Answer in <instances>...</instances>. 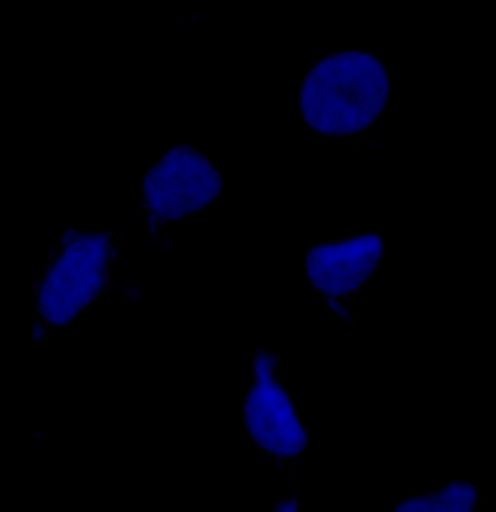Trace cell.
Masks as SVG:
<instances>
[{
  "instance_id": "7a4b0ae2",
  "label": "cell",
  "mask_w": 496,
  "mask_h": 512,
  "mask_svg": "<svg viewBox=\"0 0 496 512\" xmlns=\"http://www.w3.org/2000/svg\"><path fill=\"white\" fill-rule=\"evenodd\" d=\"M112 262L110 236L72 230L53 252L35 288L40 323L62 328L108 290Z\"/></svg>"
},
{
  "instance_id": "6da1fadb",
  "label": "cell",
  "mask_w": 496,
  "mask_h": 512,
  "mask_svg": "<svg viewBox=\"0 0 496 512\" xmlns=\"http://www.w3.org/2000/svg\"><path fill=\"white\" fill-rule=\"evenodd\" d=\"M389 91V73L376 56L341 51L320 60L304 76L300 111L307 126L320 134L354 136L380 120Z\"/></svg>"
},
{
  "instance_id": "3957f363",
  "label": "cell",
  "mask_w": 496,
  "mask_h": 512,
  "mask_svg": "<svg viewBox=\"0 0 496 512\" xmlns=\"http://www.w3.org/2000/svg\"><path fill=\"white\" fill-rule=\"evenodd\" d=\"M222 190L217 169L191 147L178 146L146 175L143 206L150 223H175L210 206Z\"/></svg>"
},
{
  "instance_id": "8992f818",
  "label": "cell",
  "mask_w": 496,
  "mask_h": 512,
  "mask_svg": "<svg viewBox=\"0 0 496 512\" xmlns=\"http://www.w3.org/2000/svg\"><path fill=\"white\" fill-rule=\"evenodd\" d=\"M32 437L41 438V434H40V432H34V434H32Z\"/></svg>"
},
{
  "instance_id": "277c9868",
  "label": "cell",
  "mask_w": 496,
  "mask_h": 512,
  "mask_svg": "<svg viewBox=\"0 0 496 512\" xmlns=\"http://www.w3.org/2000/svg\"><path fill=\"white\" fill-rule=\"evenodd\" d=\"M255 364L254 386L245 403L248 431L271 456L293 459L306 447V431L287 390L275 379L274 363L261 355Z\"/></svg>"
},
{
  "instance_id": "5b68a950",
  "label": "cell",
  "mask_w": 496,
  "mask_h": 512,
  "mask_svg": "<svg viewBox=\"0 0 496 512\" xmlns=\"http://www.w3.org/2000/svg\"><path fill=\"white\" fill-rule=\"evenodd\" d=\"M383 254L382 238L370 233L315 246L306 256V271L320 293L329 297L347 296L367 283Z\"/></svg>"
}]
</instances>
